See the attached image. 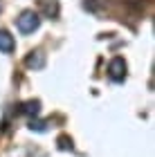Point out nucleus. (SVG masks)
<instances>
[{
  "label": "nucleus",
  "instance_id": "nucleus-1",
  "mask_svg": "<svg viewBox=\"0 0 155 157\" xmlns=\"http://www.w3.org/2000/svg\"><path fill=\"white\" fill-rule=\"evenodd\" d=\"M16 27L23 34H32V32H36L38 27H41V18H38V13L34 11V9H25L20 16L16 18Z\"/></svg>",
  "mask_w": 155,
  "mask_h": 157
},
{
  "label": "nucleus",
  "instance_id": "nucleus-3",
  "mask_svg": "<svg viewBox=\"0 0 155 157\" xmlns=\"http://www.w3.org/2000/svg\"><path fill=\"white\" fill-rule=\"evenodd\" d=\"M25 65L32 67V70H41V67L45 65V54L41 52V49H36V52H29V54H27V59H25Z\"/></svg>",
  "mask_w": 155,
  "mask_h": 157
},
{
  "label": "nucleus",
  "instance_id": "nucleus-5",
  "mask_svg": "<svg viewBox=\"0 0 155 157\" xmlns=\"http://www.w3.org/2000/svg\"><path fill=\"white\" fill-rule=\"evenodd\" d=\"M23 112H25V115H34V117H36L38 115V112H41V101H38V99H34V101H27L25 105H23Z\"/></svg>",
  "mask_w": 155,
  "mask_h": 157
},
{
  "label": "nucleus",
  "instance_id": "nucleus-4",
  "mask_svg": "<svg viewBox=\"0 0 155 157\" xmlns=\"http://www.w3.org/2000/svg\"><path fill=\"white\" fill-rule=\"evenodd\" d=\"M11 49H14V36L7 29H0V52L9 54Z\"/></svg>",
  "mask_w": 155,
  "mask_h": 157
},
{
  "label": "nucleus",
  "instance_id": "nucleus-2",
  "mask_svg": "<svg viewBox=\"0 0 155 157\" xmlns=\"http://www.w3.org/2000/svg\"><path fill=\"white\" fill-rule=\"evenodd\" d=\"M108 74H110L112 81H124V78H126V61L119 59V56L112 59L110 65H108Z\"/></svg>",
  "mask_w": 155,
  "mask_h": 157
},
{
  "label": "nucleus",
  "instance_id": "nucleus-7",
  "mask_svg": "<svg viewBox=\"0 0 155 157\" xmlns=\"http://www.w3.org/2000/svg\"><path fill=\"white\" fill-rule=\"evenodd\" d=\"M59 148H63V151L72 148V139H70L68 135H63V137H59Z\"/></svg>",
  "mask_w": 155,
  "mask_h": 157
},
{
  "label": "nucleus",
  "instance_id": "nucleus-6",
  "mask_svg": "<svg viewBox=\"0 0 155 157\" xmlns=\"http://www.w3.org/2000/svg\"><path fill=\"white\" fill-rule=\"evenodd\" d=\"M41 5H43V9H45V13L50 18L59 16V5H56V0H52V5H50V0H41Z\"/></svg>",
  "mask_w": 155,
  "mask_h": 157
}]
</instances>
